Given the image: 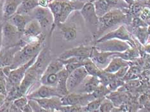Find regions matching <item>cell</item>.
I'll use <instances>...</instances> for the list:
<instances>
[{"label":"cell","mask_w":150,"mask_h":112,"mask_svg":"<svg viewBox=\"0 0 150 112\" xmlns=\"http://www.w3.org/2000/svg\"><path fill=\"white\" fill-rule=\"evenodd\" d=\"M46 35L44 33L37 38L27 42L14 55L12 65L10 66L11 69L21 66L27 63L33 57L37 56L40 51L44 47V43Z\"/></svg>","instance_id":"3957f363"},{"label":"cell","mask_w":150,"mask_h":112,"mask_svg":"<svg viewBox=\"0 0 150 112\" xmlns=\"http://www.w3.org/2000/svg\"><path fill=\"white\" fill-rule=\"evenodd\" d=\"M82 83H84L83 85V88L80 92L87 94L93 93L101 83L98 76L90 75H88Z\"/></svg>","instance_id":"44dd1931"},{"label":"cell","mask_w":150,"mask_h":112,"mask_svg":"<svg viewBox=\"0 0 150 112\" xmlns=\"http://www.w3.org/2000/svg\"><path fill=\"white\" fill-rule=\"evenodd\" d=\"M83 67L86 69L88 75L100 76L101 73L103 72V69L99 68L98 66L93 61H92L89 58L85 60V63Z\"/></svg>","instance_id":"484cf974"},{"label":"cell","mask_w":150,"mask_h":112,"mask_svg":"<svg viewBox=\"0 0 150 112\" xmlns=\"http://www.w3.org/2000/svg\"><path fill=\"white\" fill-rule=\"evenodd\" d=\"M93 46L81 45L65 51L59 56V59L64 60L71 57L78 58L82 60H86L90 57Z\"/></svg>","instance_id":"30bf717a"},{"label":"cell","mask_w":150,"mask_h":112,"mask_svg":"<svg viewBox=\"0 0 150 112\" xmlns=\"http://www.w3.org/2000/svg\"><path fill=\"white\" fill-rule=\"evenodd\" d=\"M34 100L47 111H59L60 107L62 106L61 97L58 96L34 99Z\"/></svg>","instance_id":"2e32d148"},{"label":"cell","mask_w":150,"mask_h":112,"mask_svg":"<svg viewBox=\"0 0 150 112\" xmlns=\"http://www.w3.org/2000/svg\"><path fill=\"white\" fill-rule=\"evenodd\" d=\"M134 35L137 37L141 44L144 45L147 42L149 37V32L146 26H141L135 28Z\"/></svg>","instance_id":"f1b7e54d"},{"label":"cell","mask_w":150,"mask_h":112,"mask_svg":"<svg viewBox=\"0 0 150 112\" xmlns=\"http://www.w3.org/2000/svg\"><path fill=\"white\" fill-rule=\"evenodd\" d=\"M37 56L33 57L32 59L23 65L11 69L8 75L6 77V91L13 87H19L22 80L25 76L26 72L28 68L35 62Z\"/></svg>","instance_id":"5b68a950"},{"label":"cell","mask_w":150,"mask_h":112,"mask_svg":"<svg viewBox=\"0 0 150 112\" xmlns=\"http://www.w3.org/2000/svg\"><path fill=\"white\" fill-rule=\"evenodd\" d=\"M88 75V74L83 66L78 68L71 73L67 80V87L69 92H73L78 87H79Z\"/></svg>","instance_id":"8fae6325"},{"label":"cell","mask_w":150,"mask_h":112,"mask_svg":"<svg viewBox=\"0 0 150 112\" xmlns=\"http://www.w3.org/2000/svg\"><path fill=\"white\" fill-rule=\"evenodd\" d=\"M0 80L6 81V76L3 73V68H0Z\"/></svg>","instance_id":"b9f144b4"},{"label":"cell","mask_w":150,"mask_h":112,"mask_svg":"<svg viewBox=\"0 0 150 112\" xmlns=\"http://www.w3.org/2000/svg\"><path fill=\"white\" fill-rule=\"evenodd\" d=\"M85 60L80 61V62H70V63H66V65H65L64 67H65V69L67 70V72L70 74L75 69H78V68H79L81 66H83L84 63H85Z\"/></svg>","instance_id":"836d02e7"},{"label":"cell","mask_w":150,"mask_h":112,"mask_svg":"<svg viewBox=\"0 0 150 112\" xmlns=\"http://www.w3.org/2000/svg\"><path fill=\"white\" fill-rule=\"evenodd\" d=\"M21 1V0H5L3 7V18L5 20L7 21L11 16L16 13Z\"/></svg>","instance_id":"d6986e66"},{"label":"cell","mask_w":150,"mask_h":112,"mask_svg":"<svg viewBox=\"0 0 150 112\" xmlns=\"http://www.w3.org/2000/svg\"><path fill=\"white\" fill-rule=\"evenodd\" d=\"M51 61L52 58L50 47H44L37 56L35 62L27 70L20 83L18 90V98L26 96L35 83L38 81L40 82V77Z\"/></svg>","instance_id":"6da1fadb"},{"label":"cell","mask_w":150,"mask_h":112,"mask_svg":"<svg viewBox=\"0 0 150 112\" xmlns=\"http://www.w3.org/2000/svg\"><path fill=\"white\" fill-rule=\"evenodd\" d=\"M116 39L124 40V41H127L129 42L133 46L134 44V42L132 38L131 33L126 28L125 25H121L117 28L116 30H114V31L109 32L107 34H105V35L102 36L100 38L96 40V42L95 44H97L99 42H101L105 41L109 39Z\"/></svg>","instance_id":"ba28073f"},{"label":"cell","mask_w":150,"mask_h":112,"mask_svg":"<svg viewBox=\"0 0 150 112\" xmlns=\"http://www.w3.org/2000/svg\"><path fill=\"white\" fill-rule=\"evenodd\" d=\"M62 33L63 39L66 41L70 42L76 39L77 30L75 26L66 25V23L57 25Z\"/></svg>","instance_id":"7402d4cb"},{"label":"cell","mask_w":150,"mask_h":112,"mask_svg":"<svg viewBox=\"0 0 150 112\" xmlns=\"http://www.w3.org/2000/svg\"><path fill=\"white\" fill-rule=\"evenodd\" d=\"M29 99L26 96H21L19 98H17L15 100L13 101V103L18 107L19 110L22 111L23 108L25 107V105L28 103Z\"/></svg>","instance_id":"e575fe53"},{"label":"cell","mask_w":150,"mask_h":112,"mask_svg":"<svg viewBox=\"0 0 150 112\" xmlns=\"http://www.w3.org/2000/svg\"><path fill=\"white\" fill-rule=\"evenodd\" d=\"M114 109V104L111 101L108 100L106 97L102 102L101 106L99 108L98 111L100 112H108L112 111Z\"/></svg>","instance_id":"d6a6232c"},{"label":"cell","mask_w":150,"mask_h":112,"mask_svg":"<svg viewBox=\"0 0 150 112\" xmlns=\"http://www.w3.org/2000/svg\"><path fill=\"white\" fill-rule=\"evenodd\" d=\"M144 46H145L144 49L146 51V53H150V43L145 44Z\"/></svg>","instance_id":"ee69618b"},{"label":"cell","mask_w":150,"mask_h":112,"mask_svg":"<svg viewBox=\"0 0 150 112\" xmlns=\"http://www.w3.org/2000/svg\"><path fill=\"white\" fill-rule=\"evenodd\" d=\"M3 25L0 23V51L1 50L2 47H3Z\"/></svg>","instance_id":"ab89813d"},{"label":"cell","mask_w":150,"mask_h":112,"mask_svg":"<svg viewBox=\"0 0 150 112\" xmlns=\"http://www.w3.org/2000/svg\"><path fill=\"white\" fill-rule=\"evenodd\" d=\"M28 99H40V98H47L54 96H58L62 97L58 92L56 87H51L41 85L33 92H30V93L26 96Z\"/></svg>","instance_id":"4fadbf2b"},{"label":"cell","mask_w":150,"mask_h":112,"mask_svg":"<svg viewBox=\"0 0 150 112\" xmlns=\"http://www.w3.org/2000/svg\"><path fill=\"white\" fill-rule=\"evenodd\" d=\"M115 53H116L115 52L103 51L98 49L95 46H93L89 58L93 61L96 65H104L107 62L108 60L114 56Z\"/></svg>","instance_id":"e0dca14e"},{"label":"cell","mask_w":150,"mask_h":112,"mask_svg":"<svg viewBox=\"0 0 150 112\" xmlns=\"http://www.w3.org/2000/svg\"><path fill=\"white\" fill-rule=\"evenodd\" d=\"M58 75L57 73H50L47 74H42L40 77V83L41 85H45L56 87L58 83Z\"/></svg>","instance_id":"83f0119b"},{"label":"cell","mask_w":150,"mask_h":112,"mask_svg":"<svg viewBox=\"0 0 150 112\" xmlns=\"http://www.w3.org/2000/svg\"><path fill=\"white\" fill-rule=\"evenodd\" d=\"M93 94L80 93V92H69L61 97L62 106L66 105H80L85 106L92 100L94 99Z\"/></svg>","instance_id":"52a82bcc"},{"label":"cell","mask_w":150,"mask_h":112,"mask_svg":"<svg viewBox=\"0 0 150 112\" xmlns=\"http://www.w3.org/2000/svg\"><path fill=\"white\" fill-rule=\"evenodd\" d=\"M69 74V73L65 69V67L57 73L59 80H58L56 88L61 97L66 96L69 93V91L68 90L67 87V80Z\"/></svg>","instance_id":"ffe728a7"},{"label":"cell","mask_w":150,"mask_h":112,"mask_svg":"<svg viewBox=\"0 0 150 112\" xmlns=\"http://www.w3.org/2000/svg\"><path fill=\"white\" fill-rule=\"evenodd\" d=\"M127 19V15L124 11L120 9H112L103 16L99 18V24L97 31L93 36L94 38H100L106 30L116 26L119 24L125 23Z\"/></svg>","instance_id":"277c9868"},{"label":"cell","mask_w":150,"mask_h":112,"mask_svg":"<svg viewBox=\"0 0 150 112\" xmlns=\"http://www.w3.org/2000/svg\"><path fill=\"white\" fill-rule=\"evenodd\" d=\"M80 11L85 21L92 26H96L98 29L99 18L96 14L94 3L90 1L85 3L83 7L81 8Z\"/></svg>","instance_id":"5bb4252c"},{"label":"cell","mask_w":150,"mask_h":112,"mask_svg":"<svg viewBox=\"0 0 150 112\" xmlns=\"http://www.w3.org/2000/svg\"><path fill=\"white\" fill-rule=\"evenodd\" d=\"M96 1V0H91V1H91V2H94V1Z\"/></svg>","instance_id":"7dc6e473"},{"label":"cell","mask_w":150,"mask_h":112,"mask_svg":"<svg viewBox=\"0 0 150 112\" xmlns=\"http://www.w3.org/2000/svg\"><path fill=\"white\" fill-rule=\"evenodd\" d=\"M28 103L30 104V106H31L32 110H33V112L47 111L45 109H44L42 106H40V104L37 103L35 100L29 99Z\"/></svg>","instance_id":"d590c367"},{"label":"cell","mask_w":150,"mask_h":112,"mask_svg":"<svg viewBox=\"0 0 150 112\" xmlns=\"http://www.w3.org/2000/svg\"><path fill=\"white\" fill-rule=\"evenodd\" d=\"M98 18L104 15L112 8L107 0H96L93 2Z\"/></svg>","instance_id":"d4e9b609"},{"label":"cell","mask_w":150,"mask_h":112,"mask_svg":"<svg viewBox=\"0 0 150 112\" xmlns=\"http://www.w3.org/2000/svg\"><path fill=\"white\" fill-rule=\"evenodd\" d=\"M111 93V91L109 90L107 86H105L104 85L100 83L96 90H95L93 93V95L95 99L96 98H102V97H106L107 95Z\"/></svg>","instance_id":"4dcf8cb0"},{"label":"cell","mask_w":150,"mask_h":112,"mask_svg":"<svg viewBox=\"0 0 150 112\" xmlns=\"http://www.w3.org/2000/svg\"><path fill=\"white\" fill-rule=\"evenodd\" d=\"M127 66H129V64L127 60L119 56H114V57L112 58L110 63L108 64V66L103 69V70L107 73L115 74L121 68Z\"/></svg>","instance_id":"603a6c76"},{"label":"cell","mask_w":150,"mask_h":112,"mask_svg":"<svg viewBox=\"0 0 150 112\" xmlns=\"http://www.w3.org/2000/svg\"><path fill=\"white\" fill-rule=\"evenodd\" d=\"M70 1H75V0H70Z\"/></svg>","instance_id":"c3c4849f"},{"label":"cell","mask_w":150,"mask_h":112,"mask_svg":"<svg viewBox=\"0 0 150 112\" xmlns=\"http://www.w3.org/2000/svg\"><path fill=\"white\" fill-rule=\"evenodd\" d=\"M123 1L128 4L129 6H130L134 4V3L135 2V0H123Z\"/></svg>","instance_id":"f6af8a7d"},{"label":"cell","mask_w":150,"mask_h":112,"mask_svg":"<svg viewBox=\"0 0 150 112\" xmlns=\"http://www.w3.org/2000/svg\"><path fill=\"white\" fill-rule=\"evenodd\" d=\"M47 1H48V2H49V3H50L51 2H52V1H53V0H47Z\"/></svg>","instance_id":"bcb514c9"},{"label":"cell","mask_w":150,"mask_h":112,"mask_svg":"<svg viewBox=\"0 0 150 112\" xmlns=\"http://www.w3.org/2000/svg\"><path fill=\"white\" fill-rule=\"evenodd\" d=\"M0 94L6 95L7 94V91H6V81L0 80Z\"/></svg>","instance_id":"f35d334b"},{"label":"cell","mask_w":150,"mask_h":112,"mask_svg":"<svg viewBox=\"0 0 150 112\" xmlns=\"http://www.w3.org/2000/svg\"><path fill=\"white\" fill-rule=\"evenodd\" d=\"M42 33V28L37 20L34 18L26 25L23 33V39L26 44L30 40L39 37Z\"/></svg>","instance_id":"7c38bea8"},{"label":"cell","mask_w":150,"mask_h":112,"mask_svg":"<svg viewBox=\"0 0 150 112\" xmlns=\"http://www.w3.org/2000/svg\"><path fill=\"white\" fill-rule=\"evenodd\" d=\"M21 47L20 46L2 47L1 50L0 51V68L11 66L16 53Z\"/></svg>","instance_id":"9a60e30c"},{"label":"cell","mask_w":150,"mask_h":112,"mask_svg":"<svg viewBox=\"0 0 150 112\" xmlns=\"http://www.w3.org/2000/svg\"><path fill=\"white\" fill-rule=\"evenodd\" d=\"M95 47L103 51L122 53L126 50L132 47L133 46L130 43L124 40L113 39L107 40L105 41L95 44Z\"/></svg>","instance_id":"8992f818"},{"label":"cell","mask_w":150,"mask_h":112,"mask_svg":"<svg viewBox=\"0 0 150 112\" xmlns=\"http://www.w3.org/2000/svg\"><path fill=\"white\" fill-rule=\"evenodd\" d=\"M83 107L80 105H66L60 107L59 111L64 112H80L83 111Z\"/></svg>","instance_id":"1f68e13d"},{"label":"cell","mask_w":150,"mask_h":112,"mask_svg":"<svg viewBox=\"0 0 150 112\" xmlns=\"http://www.w3.org/2000/svg\"><path fill=\"white\" fill-rule=\"evenodd\" d=\"M105 97L96 98L90 101L86 106L83 107V111H98L102 102Z\"/></svg>","instance_id":"f546056e"},{"label":"cell","mask_w":150,"mask_h":112,"mask_svg":"<svg viewBox=\"0 0 150 112\" xmlns=\"http://www.w3.org/2000/svg\"><path fill=\"white\" fill-rule=\"evenodd\" d=\"M84 3V2L78 0H53L48 5V8L52 12L54 18V23L50 30V33L53 32L55 26L66 23L73 12L80 11Z\"/></svg>","instance_id":"7a4b0ae2"},{"label":"cell","mask_w":150,"mask_h":112,"mask_svg":"<svg viewBox=\"0 0 150 112\" xmlns=\"http://www.w3.org/2000/svg\"><path fill=\"white\" fill-rule=\"evenodd\" d=\"M128 69H129V66H125L121 68V69H119L117 72H116L114 74L115 77H118V78H121V77H123L126 75V74H127Z\"/></svg>","instance_id":"74e56055"},{"label":"cell","mask_w":150,"mask_h":112,"mask_svg":"<svg viewBox=\"0 0 150 112\" xmlns=\"http://www.w3.org/2000/svg\"><path fill=\"white\" fill-rule=\"evenodd\" d=\"M33 19H34L33 17L29 15L15 13L14 15L11 16L7 20V21L12 23L13 25H14L17 29L18 30V31L23 35L26 25Z\"/></svg>","instance_id":"ac0fdd59"},{"label":"cell","mask_w":150,"mask_h":112,"mask_svg":"<svg viewBox=\"0 0 150 112\" xmlns=\"http://www.w3.org/2000/svg\"><path fill=\"white\" fill-rule=\"evenodd\" d=\"M4 1L3 0H0V18L3 17V7Z\"/></svg>","instance_id":"7bdbcfd3"},{"label":"cell","mask_w":150,"mask_h":112,"mask_svg":"<svg viewBox=\"0 0 150 112\" xmlns=\"http://www.w3.org/2000/svg\"><path fill=\"white\" fill-rule=\"evenodd\" d=\"M33 18L40 24L42 29L53 26L54 18L52 12L48 7L44 8L41 6H37L33 11Z\"/></svg>","instance_id":"9c48e42d"},{"label":"cell","mask_w":150,"mask_h":112,"mask_svg":"<svg viewBox=\"0 0 150 112\" xmlns=\"http://www.w3.org/2000/svg\"><path fill=\"white\" fill-rule=\"evenodd\" d=\"M133 26L135 28L141 26H147V24L145 23L144 20H142L141 18H135L132 21Z\"/></svg>","instance_id":"8d00e7d4"},{"label":"cell","mask_w":150,"mask_h":112,"mask_svg":"<svg viewBox=\"0 0 150 112\" xmlns=\"http://www.w3.org/2000/svg\"><path fill=\"white\" fill-rule=\"evenodd\" d=\"M37 6H39L37 0H23L19 5L16 13L28 15Z\"/></svg>","instance_id":"cb8c5ba5"},{"label":"cell","mask_w":150,"mask_h":112,"mask_svg":"<svg viewBox=\"0 0 150 112\" xmlns=\"http://www.w3.org/2000/svg\"><path fill=\"white\" fill-rule=\"evenodd\" d=\"M64 68V64L59 59L51 61L44 70L42 74H47L50 73H58Z\"/></svg>","instance_id":"4316f807"},{"label":"cell","mask_w":150,"mask_h":112,"mask_svg":"<svg viewBox=\"0 0 150 112\" xmlns=\"http://www.w3.org/2000/svg\"><path fill=\"white\" fill-rule=\"evenodd\" d=\"M22 111H25V112H33V110L30 106V104L28 103L26 105H25V107L23 108Z\"/></svg>","instance_id":"60d3db41"}]
</instances>
